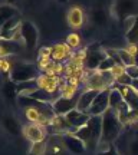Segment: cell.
Wrapping results in <instances>:
<instances>
[{
	"label": "cell",
	"instance_id": "9",
	"mask_svg": "<svg viewBox=\"0 0 138 155\" xmlns=\"http://www.w3.org/2000/svg\"><path fill=\"white\" fill-rule=\"evenodd\" d=\"M20 35H22V42L29 50L35 49V46L38 43V29L32 22L23 20L20 26Z\"/></svg>",
	"mask_w": 138,
	"mask_h": 155
},
{
	"label": "cell",
	"instance_id": "2",
	"mask_svg": "<svg viewBox=\"0 0 138 155\" xmlns=\"http://www.w3.org/2000/svg\"><path fill=\"white\" fill-rule=\"evenodd\" d=\"M73 135L82 139L88 150L98 151L101 135H102V116H91L88 124L76 129Z\"/></svg>",
	"mask_w": 138,
	"mask_h": 155
},
{
	"label": "cell",
	"instance_id": "31",
	"mask_svg": "<svg viewBox=\"0 0 138 155\" xmlns=\"http://www.w3.org/2000/svg\"><path fill=\"white\" fill-rule=\"evenodd\" d=\"M125 71H127V75L131 78V79H134V81H135V79H138V65L128 66Z\"/></svg>",
	"mask_w": 138,
	"mask_h": 155
},
{
	"label": "cell",
	"instance_id": "29",
	"mask_svg": "<svg viewBox=\"0 0 138 155\" xmlns=\"http://www.w3.org/2000/svg\"><path fill=\"white\" fill-rule=\"evenodd\" d=\"M0 69H2V72L5 73V75H10L12 69H13V62L9 61L7 58L0 59Z\"/></svg>",
	"mask_w": 138,
	"mask_h": 155
},
{
	"label": "cell",
	"instance_id": "23",
	"mask_svg": "<svg viewBox=\"0 0 138 155\" xmlns=\"http://www.w3.org/2000/svg\"><path fill=\"white\" fill-rule=\"evenodd\" d=\"M3 95H5L9 101H12L13 98H16V95H19L17 94V85L15 82H12L10 79H7L5 82V85H3Z\"/></svg>",
	"mask_w": 138,
	"mask_h": 155
},
{
	"label": "cell",
	"instance_id": "4",
	"mask_svg": "<svg viewBox=\"0 0 138 155\" xmlns=\"http://www.w3.org/2000/svg\"><path fill=\"white\" fill-rule=\"evenodd\" d=\"M39 78V68L35 63H28V62H17L13 63V69H12L9 79L16 85L25 82H32L36 81Z\"/></svg>",
	"mask_w": 138,
	"mask_h": 155
},
{
	"label": "cell",
	"instance_id": "5",
	"mask_svg": "<svg viewBox=\"0 0 138 155\" xmlns=\"http://www.w3.org/2000/svg\"><path fill=\"white\" fill-rule=\"evenodd\" d=\"M83 82H85L86 89L102 92V91L111 89L109 86L115 82V79L111 75V72H101V71H92L91 72V71H86Z\"/></svg>",
	"mask_w": 138,
	"mask_h": 155
},
{
	"label": "cell",
	"instance_id": "19",
	"mask_svg": "<svg viewBox=\"0 0 138 155\" xmlns=\"http://www.w3.org/2000/svg\"><path fill=\"white\" fill-rule=\"evenodd\" d=\"M22 49V46L19 42H15V40H2L0 42V58H7V56H12L15 53H19Z\"/></svg>",
	"mask_w": 138,
	"mask_h": 155
},
{
	"label": "cell",
	"instance_id": "1",
	"mask_svg": "<svg viewBox=\"0 0 138 155\" xmlns=\"http://www.w3.org/2000/svg\"><path fill=\"white\" fill-rule=\"evenodd\" d=\"M124 128L125 127L119 121L116 112L109 108L102 115V135H101L98 151L109 150V147H112V145L115 144L116 139L119 138V135L124 131Z\"/></svg>",
	"mask_w": 138,
	"mask_h": 155
},
{
	"label": "cell",
	"instance_id": "18",
	"mask_svg": "<svg viewBox=\"0 0 138 155\" xmlns=\"http://www.w3.org/2000/svg\"><path fill=\"white\" fill-rule=\"evenodd\" d=\"M68 23L72 29H81L85 25V12L78 6L71 7L68 12Z\"/></svg>",
	"mask_w": 138,
	"mask_h": 155
},
{
	"label": "cell",
	"instance_id": "26",
	"mask_svg": "<svg viewBox=\"0 0 138 155\" xmlns=\"http://www.w3.org/2000/svg\"><path fill=\"white\" fill-rule=\"evenodd\" d=\"M46 150H48V144H46V141L36 142V144H32V147H30L28 155H45L46 154Z\"/></svg>",
	"mask_w": 138,
	"mask_h": 155
},
{
	"label": "cell",
	"instance_id": "11",
	"mask_svg": "<svg viewBox=\"0 0 138 155\" xmlns=\"http://www.w3.org/2000/svg\"><path fill=\"white\" fill-rule=\"evenodd\" d=\"M61 139H62V145H63L69 152H72V154H75V155H82V154H85V151L88 150L82 139H79L78 137H75L73 134L61 135Z\"/></svg>",
	"mask_w": 138,
	"mask_h": 155
},
{
	"label": "cell",
	"instance_id": "27",
	"mask_svg": "<svg viewBox=\"0 0 138 155\" xmlns=\"http://www.w3.org/2000/svg\"><path fill=\"white\" fill-rule=\"evenodd\" d=\"M66 45L71 48V49H79L81 46V36L78 33H69L66 38Z\"/></svg>",
	"mask_w": 138,
	"mask_h": 155
},
{
	"label": "cell",
	"instance_id": "24",
	"mask_svg": "<svg viewBox=\"0 0 138 155\" xmlns=\"http://www.w3.org/2000/svg\"><path fill=\"white\" fill-rule=\"evenodd\" d=\"M116 52H118V56H119V59L122 61V63L125 65V68L137 65V62H135V58H134L131 53H128L127 49H116Z\"/></svg>",
	"mask_w": 138,
	"mask_h": 155
},
{
	"label": "cell",
	"instance_id": "33",
	"mask_svg": "<svg viewBox=\"0 0 138 155\" xmlns=\"http://www.w3.org/2000/svg\"><path fill=\"white\" fill-rule=\"evenodd\" d=\"M96 155H121V154L118 152V150L115 148V145H112V147H109V150L98 151V152H96Z\"/></svg>",
	"mask_w": 138,
	"mask_h": 155
},
{
	"label": "cell",
	"instance_id": "14",
	"mask_svg": "<svg viewBox=\"0 0 138 155\" xmlns=\"http://www.w3.org/2000/svg\"><path fill=\"white\" fill-rule=\"evenodd\" d=\"M65 118H66V121L69 122V125L72 127V132L71 134H75L76 129H79V128H82L83 125L88 124L91 116H89L88 114H83V112L78 111V109H73V111H71L69 114H66Z\"/></svg>",
	"mask_w": 138,
	"mask_h": 155
},
{
	"label": "cell",
	"instance_id": "22",
	"mask_svg": "<svg viewBox=\"0 0 138 155\" xmlns=\"http://www.w3.org/2000/svg\"><path fill=\"white\" fill-rule=\"evenodd\" d=\"M17 16V10L15 7H12L9 5H2L0 7V23L3 25V23L9 22L10 19Z\"/></svg>",
	"mask_w": 138,
	"mask_h": 155
},
{
	"label": "cell",
	"instance_id": "34",
	"mask_svg": "<svg viewBox=\"0 0 138 155\" xmlns=\"http://www.w3.org/2000/svg\"><path fill=\"white\" fill-rule=\"evenodd\" d=\"M127 52H128V53H131V55L135 58V56L138 55V46H137V45H128V46H127Z\"/></svg>",
	"mask_w": 138,
	"mask_h": 155
},
{
	"label": "cell",
	"instance_id": "30",
	"mask_svg": "<svg viewBox=\"0 0 138 155\" xmlns=\"http://www.w3.org/2000/svg\"><path fill=\"white\" fill-rule=\"evenodd\" d=\"M137 16H138V15H137ZM137 16H130V17H127V19H125V20L122 22L125 33H127L128 30H131V28L134 26V23H135V20H137Z\"/></svg>",
	"mask_w": 138,
	"mask_h": 155
},
{
	"label": "cell",
	"instance_id": "28",
	"mask_svg": "<svg viewBox=\"0 0 138 155\" xmlns=\"http://www.w3.org/2000/svg\"><path fill=\"white\" fill-rule=\"evenodd\" d=\"M92 19L98 26H102L106 23V13L104 10H95L92 12Z\"/></svg>",
	"mask_w": 138,
	"mask_h": 155
},
{
	"label": "cell",
	"instance_id": "7",
	"mask_svg": "<svg viewBox=\"0 0 138 155\" xmlns=\"http://www.w3.org/2000/svg\"><path fill=\"white\" fill-rule=\"evenodd\" d=\"M108 56L105 53V50L99 48V45L95 43L91 45V48L88 49V56L85 61V69L86 71H98V68L101 66V63L106 59Z\"/></svg>",
	"mask_w": 138,
	"mask_h": 155
},
{
	"label": "cell",
	"instance_id": "13",
	"mask_svg": "<svg viewBox=\"0 0 138 155\" xmlns=\"http://www.w3.org/2000/svg\"><path fill=\"white\" fill-rule=\"evenodd\" d=\"M23 135H25L32 144L46 141V139H45V129H43V127L39 125V124H28V125H25V127H23Z\"/></svg>",
	"mask_w": 138,
	"mask_h": 155
},
{
	"label": "cell",
	"instance_id": "6",
	"mask_svg": "<svg viewBox=\"0 0 138 155\" xmlns=\"http://www.w3.org/2000/svg\"><path fill=\"white\" fill-rule=\"evenodd\" d=\"M20 26H22V20H20L19 17H13L9 22L3 23V25H2V29H0V38H2V40L22 42Z\"/></svg>",
	"mask_w": 138,
	"mask_h": 155
},
{
	"label": "cell",
	"instance_id": "8",
	"mask_svg": "<svg viewBox=\"0 0 138 155\" xmlns=\"http://www.w3.org/2000/svg\"><path fill=\"white\" fill-rule=\"evenodd\" d=\"M38 88L48 92L52 95L61 94V85H62V78L59 76H48V75H39V78L36 79Z\"/></svg>",
	"mask_w": 138,
	"mask_h": 155
},
{
	"label": "cell",
	"instance_id": "20",
	"mask_svg": "<svg viewBox=\"0 0 138 155\" xmlns=\"http://www.w3.org/2000/svg\"><path fill=\"white\" fill-rule=\"evenodd\" d=\"M125 102H127V101L124 99V96H122L119 89L116 88V86L111 88V92H109V108L111 109L116 111V109H119Z\"/></svg>",
	"mask_w": 138,
	"mask_h": 155
},
{
	"label": "cell",
	"instance_id": "32",
	"mask_svg": "<svg viewBox=\"0 0 138 155\" xmlns=\"http://www.w3.org/2000/svg\"><path fill=\"white\" fill-rule=\"evenodd\" d=\"M38 58L39 59H43V58H52V48H42V49L39 50L38 53Z\"/></svg>",
	"mask_w": 138,
	"mask_h": 155
},
{
	"label": "cell",
	"instance_id": "10",
	"mask_svg": "<svg viewBox=\"0 0 138 155\" xmlns=\"http://www.w3.org/2000/svg\"><path fill=\"white\" fill-rule=\"evenodd\" d=\"M109 92L111 89H106V91H102L96 95V98L94 99V104H92L88 112L89 116H102L109 109Z\"/></svg>",
	"mask_w": 138,
	"mask_h": 155
},
{
	"label": "cell",
	"instance_id": "25",
	"mask_svg": "<svg viewBox=\"0 0 138 155\" xmlns=\"http://www.w3.org/2000/svg\"><path fill=\"white\" fill-rule=\"evenodd\" d=\"M125 38L128 40V45H137L138 46V16L135 23H134V26L131 28V30H128L125 33Z\"/></svg>",
	"mask_w": 138,
	"mask_h": 155
},
{
	"label": "cell",
	"instance_id": "3",
	"mask_svg": "<svg viewBox=\"0 0 138 155\" xmlns=\"http://www.w3.org/2000/svg\"><path fill=\"white\" fill-rule=\"evenodd\" d=\"M114 145L121 155H138V129L125 127Z\"/></svg>",
	"mask_w": 138,
	"mask_h": 155
},
{
	"label": "cell",
	"instance_id": "16",
	"mask_svg": "<svg viewBox=\"0 0 138 155\" xmlns=\"http://www.w3.org/2000/svg\"><path fill=\"white\" fill-rule=\"evenodd\" d=\"M98 94H99V92H96V91L85 89L82 94L79 95L76 109L78 111H81V112H83V114H88L89 109H91V106H92V104H94V99L96 98V95Z\"/></svg>",
	"mask_w": 138,
	"mask_h": 155
},
{
	"label": "cell",
	"instance_id": "12",
	"mask_svg": "<svg viewBox=\"0 0 138 155\" xmlns=\"http://www.w3.org/2000/svg\"><path fill=\"white\" fill-rule=\"evenodd\" d=\"M78 99L79 96L76 98H65V96H59L58 99L52 104V108H53V112L55 115H61V116H65L66 114H69L71 111L76 109L78 106Z\"/></svg>",
	"mask_w": 138,
	"mask_h": 155
},
{
	"label": "cell",
	"instance_id": "17",
	"mask_svg": "<svg viewBox=\"0 0 138 155\" xmlns=\"http://www.w3.org/2000/svg\"><path fill=\"white\" fill-rule=\"evenodd\" d=\"M72 49L66 43H56L52 46V61L56 63H63L65 61L71 59Z\"/></svg>",
	"mask_w": 138,
	"mask_h": 155
},
{
	"label": "cell",
	"instance_id": "21",
	"mask_svg": "<svg viewBox=\"0 0 138 155\" xmlns=\"http://www.w3.org/2000/svg\"><path fill=\"white\" fill-rule=\"evenodd\" d=\"M3 127H5L6 131L9 134H12V135H19V134L23 132L20 124H19L17 119L13 118V116H5V118H3Z\"/></svg>",
	"mask_w": 138,
	"mask_h": 155
},
{
	"label": "cell",
	"instance_id": "15",
	"mask_svg": "<svg viewBox=\"0 0 138 155\" xmlns=\"http://www.w3.org/2000/svg\"><path fill=\"white\" fill-rule=\"evenodd\" d=\"M50 127V131L59 135H65V134H71L72 132V127L69 125V122L66 121L65 116L61 115H55L48 124Z\"/></svg>",
	"mask_w": 138,
	"mask_h": 155
}]
</instances>
